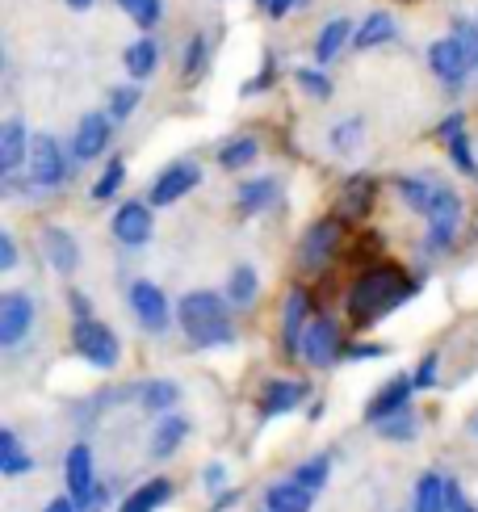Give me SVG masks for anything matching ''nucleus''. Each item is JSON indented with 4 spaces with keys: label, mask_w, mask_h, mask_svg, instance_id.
Returning a JSON list of instances; mask_svg holds the SVG:
<instances>
[{
    "label": "nucleus",
    "mask_w": 478,
    "mask_h": 512,
    "mask_svg": "<svg viewBox=\"0 0 478 512\" xmlns=\"http://www.w3.org/2000/svg\"><path fill=\"white\" fill-rule=\"evenodd\" d=\"M63 479H68V496L76 500V504H84L89 500V492H93V450L89 445H72L68 450V458H63Z\"/></svg>",
    "instance_id": "obj_15"
},
{
    "label": "nucleus",
    "mask_w": 478,
    "mask_h": 512,
    "mask_svg": "<svg viewBox=\"0 0 478 512\" xmlns=\"http://www.w3.org/2000/svg\"><path fill=\"white\" fill-rule=\"evenodd\" d=\"M374 206V181L369 177H353L344 185V215H365Z\"/></svg>",
    "instance_id": "obj_34"
},
{
    "label": "nucleus",
    "mask_w": 478,
    "mask_h": 512,
    "mask_svg": "<svg viewBox=\"0 0 478 512\" xmlns=\"http://www.w3.org/2000/svg\"><path fill=\"white\" fill-rule=\"evenodd\" d=\"M198 185H202V168H198V164H189V160L168 164L164 173L151 181V206H172V202H181L189 189H198Z\"/></svg>",
    "instance_id": "obj_11"
},
{
    "label": "nucleus",
    "mask_w": 478,
    "mask_h": 512,
    "mask_svg": "<svg viewBox=\"0 0 478 512\" xmlns=\"http://www.w3.org/2000/svg\"><path fill=\"white\" fill-rule=\"evenodd\" d=\"M47 512H80V504H76L72 496H59V500L47 504Z\"/></svg>",
    "instance_id": "obj_50"
},
{
    "label": "nucleus",
    "mask_w": 478,
    "mask_h": 512,
    "mask_svg": "<svg viewBox=\"0 0 478 512\" xmlns=\"http://www.w3.org/2000/svg\"><path fill=\"white\" fill-rule=\"evenodd\" d=\"M302 357H307V366L323 370L332 366V361L340 357V324L328 315H319L307 324V336H302Z\"/></svg>",
    "instance_id": "obj_9"
},
{
    "label": "nucleus",
    "mask_w": 478,
    "mask_h": 512,
    "mask_svg": "<svg viewBox=\"0 0 478 512\" xmlns=\"http://www.w3.org/2000/svg\"><path fill=\"white\" fill-rule=\"evenodd\" d=\"M453 38L466 47V55H470V68L478 72V21H470V17H458L453 21Z\"/></svg>",
    "instance_id": "obj_41"
},
{
    "label": "nucleus",
    "mask_w": 478,
    "mask_h": 512,
    "mask_svg": "<svg viewBox=\"0 0 478 512\" xmlns=\"http://www.w3.org/2000/svg\"><path fill=\"white\" fill-rule=\"evenodd\" d=\"M206 483H210V487H223V466H210V471H206Z\"/></svg>",
    "instance_id": "obj_51"
},
{
    "label": "nucleus",
    "mask_w": 478,
    "mask_h": 512,
    "mask_svg": "<svg viewBox=\"0 0 478 512\" xmlns=\"http://www.w3.org/2000/svg\"><path fill=\"white\" fill-rule=\"evenodd\" d=\"M139 101H143V89H135V84H126V89H114L110 93V118L122 122L139 110Z\"/></svg>",
    "instance_id": "obj_37"
},
{
    "label": "nucleus",
    "mask_w": 478,
    "mask_h": 512,
    "mask_svg": "<svg viewBox=\"0 0 478 512\" xmlns=\"http://www.w3.org/2000/svg\"><path fill=\"white\" fill-rule=\"evenodd\" d=\"M294 80H298V89H307V93L319 97V101H328V97H332V80L323 76L319 68H298Z\"/></svg>",
    "instance_id": "obj_40"
},
{
    "label": "nucleus",
    "mask_w": 478,
    "mask_h": 512,
    "mask_svg": "<svg viewBox=\"0 0 478 512\" xmlns=\"http://www.w3.org/2000/svg\"><path fill=\"white\" fill-rule=\"evenodd\" d=\"M177 319L189 336V345L198 349H210V345H231L235 340V328L227 319V298L214 294V290H193L181 298L177 307Z\"/></svg>",
    "instance_id": "obj_2"
},
{
    "label": "nucleus",
    "mask_w": 478,
    "mask_h": 512,
    "mask_svg": "<svg viewBox=\"0 0 478 512\" xmlns=\"http://www.w3.org/2000/svg\"><path fill=\"white\" fill-rule=\"evenodd\" d=\"M265 508L269 512H311V492L298 487L294 479L290 483H273L265 492Z\"/></svg>",
    "instance_id": "obj_24"
},
{
    "label": "nucleus",
    "mask_w": 478,
    "mask_h": 512,
    "mask_svg": "<svg viewBox=\"0 0 478 512\" xmlns=\"http://www.w3.org/2000/svg\"><path fill=\"white\" fill-rule=\"evenodd\" d=\"M177 399H181V387H177V382H168V378L147 382V387L139 391V403H143L147 412H168Z\"/></svg>",
    "instance_id": "obj_30"
},
{
    "label": "nucleus",
    "mask_w": 478,
    "mask_h": 512,
    "mask_svg": "<svg viewBox=\"0 0 478 512\" xmlns=\"http://www.w3.org/2000/svg\"><path fill=\"white\" fill-rule=\"evenodd\" d=\"M449 512H478V508L462 496V487H458V483H449Z\"/></svg>",
    "instance_id": "obj_47"
},
{
    "label": "nucleus",
    "mask_w": 478,
    "mask_h": 512,
    "mask_svg": "<svg viewBox=\"0 0 478 512\" xmlns=\"http://www.w3.org/2000/svg\"><path fill=\"white\" fill-rule=\"evenodd\" d=\"M42 252H47L55 273H76V265H80V248L63 227H51L47 236H42Z\"/></svg>",
    "instance_id": "obj_19"
},
{
    "label": "nucleus",
    "mask_w": 478,
    "mask_h": 512,
    "mask_svg": "<svg viewBox=\"0 0 478 512\" xmlns=\"http://www.w3.org/2000/svg\"><path fill=\"white\" fill-rule=\"evenodd\" d=\"M344 353H349L353 361H369V357H382V353H386V345H349Z\"/></svg>",
    "instance_id": "obj_48"
},
{
    "label": "nucleus",
    "mask_w": 478,
    "mask_h": 512,
    "mask_svg": "<svg viewBox=\"0 0 478 512\" xmlns=\"http://www.w3.org/2000/svg\"><path fill=\"white\" fill-rule=\"evenodd\" d=\"M411 298V282L399 273V269H390V265H378V269H369L361 273L353 290H349V315L357 319V324H374V319H382L386 311H395L399 303H407Z\"/></svg>",
    "instance_id": "obj_1"
},
{
    "label": "nucleus",
    "mask_w": 478,
    "mask_h": 512,
    "mask_svg": "<svg viewBox=\"0 0 478 512\" xmlns=\"http://www.w3.org/2000/svg\"><path fill=\"white\" fill-rule=\"evenodd\" d=\"M114 240L126 248H139L151 240V210L147 202H122L114 215Z\"/></svg>",
    "instance_id": "obj_14"
},
{
    "label": "nucleus",
    "mask_w": 478,
    "mask_h": 512,
    "mask_svg": "<svg viewBox=\"0 0 478 512\" xmlns=\"http://www.w3.org/2000/svg\"><path fill=\"white\" fill-rule=\"evenodd\" d=\"M273 198H277V181H269V177L239 185V215H256V210H265Z\"/></svg>",
    "instance_id": "obj_29"
},
{
    "label": "nucleus",
    "mask_w": 478,
    "mask_h": 512,
    "mask_svg": "<svg viewBox=\"0 0 478 512\" xmlns=\"http://www.w3.org/2000/svg\"><path fill=\"white\" fill-rule=\"evenodd\" d=\"M26 173H30V185L38 189H51L68 177V156L55 135H34L30 139V160H26Z\"/></svg>",
    "instance_id": "obj_4"
},
{
    "label": "nucleus",
    "mask_w": 478,
    "mask_h": 512,
    "mask_svg": "<svg viewBox=\"0 0 478 512\" xmlns=\"http://www.w3.org/2000/svg\"><path fill=\"white\" fill-rule=\"evenodd\" d=\"M336 244H340V223L336 219H319L302 231V244H298V261L302 269H323L336 256Z\"/></svg>",
    "instance_id": "obj_10"
},
{
    "label": "nucleus",
    "mask_w": 478,
    "mask_h": 512,
    "mask_svg": "<svg viewBox=\"0 0 478 512\" xmlns=\"http://www.w3.org/2000/svg\"><path fill=\"white\" fill-rule=\"evenodd\" d=\"M126 303H130V311H135V319L151 332V336H160V332H168V319H172V311H168V298H164V290L156 286V282H130V290H126Z\"/></svg>",
    "instance_id": "obj_6"
},
{
    "label": "nucleus",
    "mask_w": 478,
    "mask_h": 512,
    "mask_svg": "<svg viewBox=\"0 0 478 512\" xmlns=\"http://www.w3.org/2000/svg\"><path fill=\"white\" fill-rule=\"evenodd\" d=\"M122 177H126V164H122V160H110V164H105V173H101L97 185L89 189L93 202H110L118 189H122Z\"/></svg>",
    "instance_id": "obj_36"
},
{
    "label": "nucleus",
    "mask_w": 478,
    "mask_h": 512,
    "mask_svg": "<svg viewBox=\"0 0 478 512\" xmlns=\"http://www.w3.org/2000/svg\"><path fill=\"white\" fill-rule=\"evenodd\" d=\"M411 378H416V391H428L432 382H437V353H428V357L420 361V370L411 374Z\"/></svg>",
    "instance_id": "obj_44"
},
{
    "label": "nucleus",
    "mask_w": 478,
    "mask_h": 512,
    "mask_svg": "<svg viewBox=\"0 0 478 512\" xmlns=\"http://www.w3.org/2000/svg\"><path fill=\"white\" fill-rule=\"evenodd\" d=\"M168 500H172V483H168V479H151V483L139 487V492L126 496L122 512H156V508L168 504Z\"/></svg>",
    "instance_id": "obj_25"
},
{
    "label": "nucleus",
    "mask_w": 478,
    "mask_h": 512,
    "mask_svg": "<svg viewBox=\"0 0 478 512\" xmlns=\"http://www.w3.org/2000/svg\"><path fill=\"white\" fill-rule=\"evenodd\" d=\"M432 194H437V185H428V181H420V177H403L399 181V198L416 210V215H424L428 219V210H432Z\"/></svg>",
    "instance_id": "obj_31"
},
{
    "label": "nucleus",
    "mask_w": 478,
    "mask_h": 512,
    "mask_svg": "<svg viewBox=\"0 0 478 512\" xmlns=\"http://www.w3.org/2000/svg\"><path fill=\"white\" fill-rule=\"evenodd\" d=\"M206 55H210L206 34H193L189 47H185V80H198V72L206 68Z\"/></svg>",
    "instance_id": "obj_39"
},
{
    "label": "nucleus",
    "mask_w": 478,
    "mask_h": 512,
    "mask_svg": "<svg viewBox=\"0 0 478 512\" xmlns=\"http://www.w3.org/2000/svg\"><path fill=\"white\" fill-rule=\"evenodd\" d=\"M411 391H416V378L411 374H399V378H390L386 387L369 399V408H365V416L374 420V424H382L386 416H399V412H407V403H411Z\"/></svg>",
    "instance_id": "obj_13"
},
{
    "label": "nucleus",
    "mask_w": 478,
    "mask_h": 512,
    "mask_svg": "<svg viewBox=\"0 0 478 512\" xmlns=\"http://www.w3.org/2000/svg\"><path fill=\"white\" fill-rule=\"evenodd\" d=\"M72 345L97 370H114L118 357H122V345H118L114 328L101 324V319H93V315H84V319H76V324H72Z\"/></svg>",
    "instance_id": "obj_3"
},
{
    "label": "nucleus",
    "mask_w": 478,
    "mask_h": 512,
    "mask_svg": "<svg viewBox=\"0 0 478 512\" xmlns=\"http://www.w3.org/2000/svg\"><path fill=\"white\" fill-rule=\"evenodd\" d=\"M110 135H114V118H110V114H84V122L76 126V139H72L76 164L101 160L105 147H110Z\"/></svg>",
    "instance_id": "obj_12"
},
{
    "label": "nucleus",
    "mask_w": 478,
    "mask_h": 512,
    "mask_svg": "<svg viewBox=\"0 0 478 512\" xmlns=\"http://www.w3.org/2000/svg\"><path fill=\"white\" fill-rule=\"evenodd\" d=\"M17 265V244L9 231H0V269H13Z\"/></svg>",
    "instance_id": "obj_45"
},
{
    "label": "nucleus",
    "mask_w": 478,
    "mask_h": 512,
    "mask_svg": "<svg viewBox=\"0 0 478 512\" xmlns=\"http://www.w3.org/2000/svg\"><path fill=\"white\" fill-rule=\"evenodd\" d=\"M361 139V118H349V122H340L336 131H332V147L336 152H349V147Z\"/></svg>",
    "instance_id": "obj_42"
},
{
    "label": "nucleus",
    "mask_w": 478,
    "mask_h": 512,
    "mask_svg": "<svg viewBox=\"0 0 478 512\" xmlns=\"http://www.w3.org/2000/svg\"><path fill=\"white\" fill-rule=\"evenodd\" d=\"M122 63H126V72L135 80H147L151 72H156V63H160V47L151 38H139V42H130V47H126Z\"/></svg>",
    "instance_id": "obj_26"
},
{
    "label": "nucleus",
    "mask_w": 478,
    "mask_h": 512,
    "mask_svg": "<svg viewBox=\"0 0 478 512\" xmlns=\"http://www.w3.org/2000/svg\"><path fill=\"white\" fill-rule=\"evenodd\" d=\"M256 290H260L256 269H252V265H235L231 277H227V303H235V307H252V303H256Z\"/></svg>",
    "instance_id": "obj_27"
},
{
    "label": "nucleus",
    "mask_w": 478,
    "mask_h": 512,
    "mask_svg": "<svg viewBox=\"0 0 478 512\" xmlns=\"http://www.w3.org/2000/svg\"><path fill=\"white\" fill-rule=\"evenodd\" d=\"M34 328V303L26 290H9L0 298V345L5 349H17L26 332Z\"/></svg>",
    "instance_id": "obj_8"
},
{
    "label": "nucleus",
    "mask_w": 478,
    "mask_h": 512,
    "mask_svg": "<svg viewBox=\"0 0 478 512\" xmlns=\"http://www.w3.org/2000/svg\"><path fill=\"white\" fill-rule=\"evenodd\" d=\"M26 160H30V135H26V126H21V118H9L0 126V173L9 177Z\"/></svg>",
    "instance_id": "obj_17"
},
{
    "label": "nucleus",
    "mask_w": 478,
    "mask_h": 512,
    "mask_svg": "<svg viewBox=\"0 0 478 512\" xmlns=\"http://www.w3.org/2000/svg\"><path fill=\"white\" fill-rule=\"evenodd\" d=\"M118 9L135 21L139 30H151V26H160V17H164V0H118Z\"/></svg>",
    "instance_id": "obj_33"
},
{
    "label": "nucleus",
    "mask_w": 478,
    "mask_h": 512,
    "mask_svg": "<svg viewBox=\"0 0 478 512\" xmlns=\"http://www.w3.org/2000/svg\"><path fill=\"white\" fill-rule=\"evenodd\" d=\"M411 512H449V479H441L437 471L420 475L416 504H411Z\"/></svg>",
    "instance_id": "obj_22"
},
{
    "label": "nucleus",
    "mask_w": 478,
    "mask_h": 512,
    "mask_svg": "<svg viewBox=\"0 0 478 512\" xmlns=\"http://www.w3.org/2000/svg\"><path fill=\"white\" fill-rule=\"evenodd\" d=\"M97 0H68V9H76V13H84V9H93Z\"/></svg>",
    "instance_id": "obj_52"
},
{
    "label": "nucleus",
    "mask_w": 478,
    "mask_h": 512,
    "mask_svg": "<svg viewBox=\"0 0 478 512\" xmlns=\"http://www.w3.org/2000/svg\"><path fill=\"white\" fill-rule=\"evenodd\" d=\"M458 223H462V198L453 194L449 185H437V194H432V210H428V252L449 248Z\"/></svg>",
    "instance_id": "obj_5"
},
{
    "label": "nucleus",
    "mask_w": 478,
    "mask_h": 512,
    "mask_svg": "<svg viewBox=\"0 0 478 512\" xmlns=\"http://www.w3.org/2000/svg\"><path fill=\"white\" fill-rule=\"evenodd\" d=\"M378 433H382L386 441H411V437H416V416H411V412L386 416V420L378 424Z\"/></svg>",
    "instance_id": "obj_38"
},
{
    "label": "nucleus",
    "mask_w": 478,
    "mask_h": 512,
    "mask_svg": "<svg viewBox=\"0 0 478 512\" xmlns=\"http://www.w3.org/2000/svg\"><path fill=\"white\" fill-rule=\"evenodd\" d=\"M353 34H357V30H353L349 17H332L328 26L319 30V38H315V59H319V63H332V59L353 42Z\"/></svg>",
    "instance_id": "obj_20"
},
{
    "label": "nucleus",
    "mask_w": 478,
    "mask_h": 512,
    "mask_svg": "<svg viewBox=\"0 0 478 512\" xmlns=\"http://www.w3.org/2000/svg\"><path fill=\"white\" fill-rule=\"evenodd\" d=\"M328 471H332V458L328 454H319V458H311V462H302L298 471H294V483L298 487H307V492L315 496L323 483H328Z\"/></svg>",
    "instance_id": "obj_35"
},
{
    "label": "nucleus",
    "mask_w": 478,
    "mask_h": 512,
    "mask_svg": "<svg viewBox=\"0 0 478 512\" xmlns=\"http://www.w3.org/2000/svg\"><path fill=\"white\" fill-rule=\"evenodd\" d=\"M189 437V420L185 416H168L156 424V433H151V458H168V454H177V445Z\"/></svg>",
    "instance_id": "obj_21"
},
{
    "label": "nucleus",
    "mask_w": 478,
    "mask_h": 512,
    "mask_svg": "<svg viewBox=\"0 0 478 512\" xmlns=\"http://www.w3.org/2000/svg\"><path fill=\"white\" fill-rule=\"evenodd\" d=\"M302 399H307V387H302V382L273 378L269 387H265V395H260V416H281V412H294Z\"/></svg>",
    "instance_id": "obj_18"
},
{
    "label": "nucleus",
    "mask_w": 478,
    "mask_h": 512,
    "mask_svg": "<svg viewBox=\"0 0 478 512\" xmlns=\"http://www.w3.org/2000/svg\"><path fill=\"white\" fill-rule=\"evenodd\" d=\"M256 5H260V9H265V5H269V0H256Z\"/></svg>",
    "instance_id": "obj_53"
},
{
    "label": "nucleus",
    "mask_w": 478,
    "mask_h": 512,
    "mask_svg": "<svg viewBox=\"0 0 478 512\" xmlns=\"http://www.w3.org/2000/svg\"><path fill=\"white\" fill-rule=\"evenodd\" d=\"M399 34V26H395V17L390 13H369L361 26H357V34H353V47L357 51H369V47H382V42H390Z\"/></svg>",
    "instance_id": "obj_23"
},
{
    "label": "nucleus",
    "mask_w": 478,
    "mask_h": 512,
    "mask_svg": "<svg viewBox=\"0 0 478 512\" xmlns=\"http://www.w3.org/2000/svg\"><path fill=\"white\" fill-rule=\"evenodd\" d=\"M307 315H311V298L307 290H290L286 294V311H281V340H286V353H302V336H307Z\"/></svg>",
    "instance_id": "obj_16"
},
{
    "label": "nucleus",
    "mask_w": 478,
    "mask_h": 512,
    "mask_svg": "<svg viewBox=\"0 0 478 512\" xmlns=\"http://www.w3.org/2000/svg\"><path fill=\"white\" fill-rule=\"evenodd\" d=\"M105 504H110V487H93L89 500L80 504V512H105Z\"/></svg>",
    "instance_id": "obj_46"
},
{
    "label": "nucleus",
    "mask_w": 478,
    "mask_h": 512,
    "mask_svg": "<svg viewBox=\"0 0 478 512\" xmlns=\"http://www.w3.org/2000/svg\"><path fill=\"white\" fill-rule=\"evenodd\" d=\"M256 156H260V143H256L252 135H239V139L223 143V152H219V164H223V168H248V164H252Z\"/></svg>",
    "instance_id": "obj_32"
},
{
    "label": "nucleus",
    "mask_w": 478,
    "mask_h": 512,
    "mask_svg": "<svg viewBox=\"0 0 478 512\" xmlns=\"http://www.w3.org/2000/svg\"><path fill=\"white\" fill-rule=\"evenodd\" d=\"M294 5H302V0H269V5H265V13H269V17H286Z\"/></svg>",
    "instance_id": "obj_49"
},
{
    "label": "nucleus",
    "mask_w": 478,
    "mask_h": 512,
    "mask_svg": "<svg viewBox=\"0 0 478 512\" xmlns=\"http://www.w3.org/2000/svg\"><path fill=\"white\" fill-rule=\"evenodd\" d=\"M273 76H277V59L269 55V59H265V68H260V76L244 84V93H248V97H256V93H265V89H269V84H273Z\"/></svg>",
    "instance_id": "obj_43"
},
{
    "label": "nucleus",
    "mask_w": 478,
    "mask_h": 512,
    "mask_svg": "<svg viewBox=\"0 0 478 512\" xmlns=\"http://www.w3.org/2000/svg\"><path fill=\"white\" fill-rule=\"evenodd\" d=\"M0 471H5V475H26V471H34V458L21 450V441H17L13 429L0 433Z\"/></svg>",
    "instance_id": "obj_28"
},
{
    "label": "nucleus",
    "mask_w": 478,
    "mask_h": 512,
    "mask_svg": "<svg viewBox=\"0 0 478 512\" xmlns=\"http://www.w3.org/2000/svg\"><path fill=\"white\" fill-rule=\"evenodd\" d=\"M428 68H432V76H437V80H445L449 89H462L466 76L474 72L466 47H462V42L453 38V34H449V38H437V42L428 47Z\"/></svg>",
    "instance_id": "obj_7"
}]
</instances>
